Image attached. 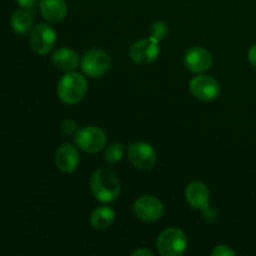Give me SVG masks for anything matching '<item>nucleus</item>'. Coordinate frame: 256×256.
<instances>
[{"instance_id":"39448f33","label":"nucleus","mask_w":256,"mask_h":256,"mask_svg":"<svg viewBox=\"0 0 256 256\" xmlns=\"http://www.w3.org/2000/svg\"><path fill=\"white\" fill-rule=\"evenodd\" d=\"M80 66H82V72L86 76L98 79V78H102V75L109 72L112 62H110V58L106 52L94 49L85 52L82 62H80Z\"/></svg>"},{"instance_id":"20e7f679","label":"nucleus","mask_w":256,"mask_h":256,"mask_svg":"<svg viewBox=\"0 0 256 256\" xmlns=\"http://www.w3.org/2000/svg\"><path fill=\"white\" fill-rule=\"evenodd\" d=\"M74 140L80 150L89 154H95L106 144V134L98 126H85L75 132Z\"/></svg>"},{"instance_id":"1a4fd4ad","label":"nucleus","mask_w":256,"mask_h":256,"mask_svg":"<svg viewBox=\"0 0 256 256\" xmlns=\"http://www.w3.org/2000/svg\"><path fill=\"white\" fill-rule=\"evenodd\" d=\"M190 92L202 102H212L220 95V85L209 75H198L190 82Z\"/></svg>"},{"instance_id":"9b49d317","label":"nucleus","mask_w":256,"mask_h":256,"mask_svg":"<svg viewBox=\"0 0 256 256\" xmlns=\"http://www.w3.org/2000/svg\"><path fill=\"white\" fill-rule=\"evenodd\" d=\"M184 64L189 72L202 74L208 72L212 65V56L202 46H192L185 52Z\"/></svg>"},{"instance_id":"5701e85b","label":"nucleus","mask_w":256,"mask_h":256,"mask_svg":"<svg viewBox=\"0 0 256 256\" xmlns=\"http://www.w3.org/2000/svg\"><path fill=\"white\" fill-rule=\"evenodd\" d=\"M38 0H16L18 4L22 8H25V9H30V8L34 6V4Z\"/></svg>"},{"instance_id":"9d476101","label":"nucleus","mask_w":256,"mask_h":256,"mask_svg":"<svg viewBox=\"0 0 256 256\" xmlns=\"http://www.w3.org/2000/svg\"><path fill=\"white\" fill-rule=\"evenodd\" d=\"M130 58L132 62H138V64L146 65L150 62H155L160 54V46L159 42H156L152 38H148V39L139 40V42H134L130 48Z\"/></svg>"},{"instance_id":"412c9836","label":"nucleus","mask_w":256,"mask_h":256,"mask_svg":"<svg viewBox=\"0 0 256 256\" xmlns=\"http://www.w3.org/2000/svg\"><path fill=\"white\" fill-rule=\"evenodd\" d=\"M212 256H235L234 250L230 249L226 245H218L212 252Z\"/></svg>"},{"instance_id":"ddd939ff","label":"nucleus","mask_w":256,"mask_h":256,"mask_svg":"<svg viewBox=\"0 0 256 256\" xmlns=\"http://www.w3.org/2000/svg\"><path fill=\"white\" fill-rule=\"evenodd\" d=\"M188 204L198 210H204L209 206L210 192L202 182H192L185 190Z\"/></svg>"},{"instance_id":"aec40b11","label":"nucleus","mask_w":256,"mask_h":256,"mask_svg":"<svg viewBox=\"0 0 256 256\" xmlns=\"http://www.w3.org/2000/svg\"><path fill=\"white\" fill-rule=\"evenodd\" d=\"M60 128H62V132L66 135H75V132H78V124L72 119H65L60 125Z\"/></svg>"},{"instance_id":"6e6552de","label":"nucleus","mask_w":256,"mask_h":256,"mask_svg":"<svg viewBox=\"0 0 256 256\" xmlns=\"http://www.w3.org/2000/svg\"><path fill=\"white\" fill-rule=\"evenodd\" d=\"M129 162L139 170H149L156 162V152L154 148L144 142H132L128 152Z\"/></svg>"},{"instance_id":"f03ea898","label":"nucleus","mask_w":256,"mask_h":256,"mask_svg":"<svg viewBox=\"0 0 256 256\" xmlns=\"http://www.w3.org/2000/svg\"><path fill=\"white\" fill-rule=\"evenodd\" d=\"M86 92V79L79 72H68L58 82V96L64 104H78L84 99Z\"/></svg>"},{"instance_id":"0eeeda50","label":"nucleus","mask_w":256,"mask_h":256,"mask_svg":"<svg viewBox=\"0 0 256 256\" xmlns=\"http://www.w3.org/2000/svg\"><path fill=\"white\" fill-rule=\"evenodd\" d=\"M134 212L142 222H156L164 214V205L158 198L144 195L134 202Z\"/></svg>"},{"instance_id":"b1692460","label":"nucleus","mask_w":256,"mask_h":256,"mask_svg":"<svg viewBox=\"0 0 256 256\" xmlns=\"http://www.w3.org/2000/svg\"><path fill=\"white\" fill-rule=\"evenodd\" d=\"M130 255L132 256H152L154 254H152L149 249H138V250H135V252H132Z\"/></svg>"},{"instance_id":"f8f14e48","label":"nucleus","mask_w":256,"mask_h":256,"mask_svg":"<svg viewBox=\"0 0 256 256\" xmlns=\"http://www.w3.org/2000/svg\"><path fill=\"white\" fill-rule=\"evenodd\" d=\"M79 152L72 144H62V146L58 148L55 154V164L60 172L65 174L75 172L79 166Z\"/></svg>"},{"instance_id":"a211bd4d","label":"nucleus","mask_w":256,"mask_h":256,"mask_svg":"<svg viewBox=\"0 0 256 256\" xmlns=\"http://www.w3.org/2000/svg\"><path fill=\"white\" fill-rule=\"evenodd\" d=\"M122 156H124V145L122 142H114L105 150L104 159L109 164H115V162H120Z\"/></svg>"},{"instance_id":"2eb2a0df","label":"nucleus","mask_w":256,"mask_h":256,"mask_svg":"<svg viewBox=\"0 0 256 256\" xmlns=\"http://www.w3.org/2000/svg\"><path fill=\"white\" fill-rule=\"evenodd\" d=\"M79 55L74 50L68 48H62L52 55V64L55 65V68L64 72H74L79 66Z\"/></svg>"},{"instance_id":"4468645a","label":"nucleus","mask_w":256,"mask_h":256,"mask_svg":"<svg viewBox=\"0 0 256 256\" xmlns=\"http://www.w3.org/2000/svg\"><path fill=\"white\" fill-rule=\"evenodd\" d=\"M39 8L42 18L49 22H60L66 16L65 0H40Z\"/></svg>"},{"instance_id":"7ed1b4c3","label":"nucleus","mask_w":256,"mask_h":256,"mask_svg":"<svg viewBox=\"0 0 256 256\" xmlns=\"http://www.w3.org/2000/svg\"><path fill=\"white\" fill-rule=\"evenodd\" d=\"M156 248L162 256H180L186 252L188 238L182 229L170 228L158 236Z\"/></svg>"},{"instance_id":"4be33fe9","label":"nucleus","mask_w":256,"mask_h":256,"mask_svg":"<svg viewBox=\"0 0 256 256\" xmlns=\"http://www.w3.org/2000/svg\"><path fill=\"white\" fill-rule=\"evenodd\" d=\"M248 59H249L250 64H252L254 68H256V44L252 45V46L249 49V52H248Z\"/></svg>"},{"instance_id":"423d86ee","label":"nucleus","mask_w":256,"mask_h":256,"mask_svg":"<svg viewBox=\"0 0 256 256\" xmlns=\"http://www.w3.org/2000/svg\"><path fill=\"white\" fill-rule=\"evenodd\" d=\"M56 42V32L48 24H39L30 32V46L36 54H49Z\"/></svg>"},{"instance_id":"f3484780","label":"nucleus","mask_w":256,"mask_h":256,"mask_svg":"<svg viewBox=\"0 0 256 256\" xmlns=\"http://www.w3.org/2000/svg\"><path fill=\"white\" fill-rule=\"evenodd\" d=\"M115 220V212L109 206H100L90 215V224L96 230L109 229Z\"/></svg>"},{"instance_id":"6ab92c4d","label":"nucleus","mask_w":256,"mask_h":256,"mask_svg":"<svg viewBox=\"0 0 256 256\" xmlns=\"http://www.w3.org/2000/svg\"><path fill=\"white\" fill-rule=\"evenodd\" d=\"M168 35V26L165 22H156L150 28V38L155 39L156 42H162Z\"/></svg>"},{"instance_id":"f257e3e1","label":"nucleus","mask_w":256,"mask_h":256,"mask_svg":"<svg viewBox=\"0 0 256 256\" xmlns=\"http://www.w3.org/2000/svg\"><path fill=\"white\" fill-rule=\"evenodd\" d=\"M90 189L98 202H114L120 195L119 178L108 168L98 169L90 180Z\"/></svg>"},{"instance_id":"dca6fc26","label":"nucleus","mask_w":256,"mask_h":256,"mask_svg":"<svg viewBox=\"0 0 256 256\" xmlns=\"http://www.w3.org/2000/svg\"><path fill=\"white\" fill-rule=\"evenodd\" d=\"M32 22H34L32 14L29 10L25 9V8L12 12V19H10L12 30L22 35L28 34L30 30H32Z\"/></svg>"}]
</instances>
